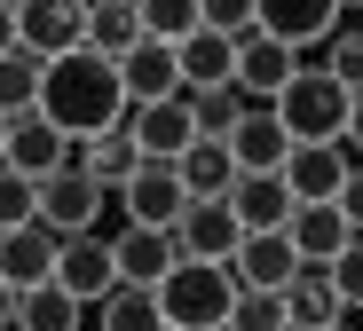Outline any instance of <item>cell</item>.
Returning <instances> with one entry per match:
<instances>
[{"label": "cell", "mask_w": 363, "mask_h": 331, "mask_svg": "<svg viewBox=\"0 0 363 331\" xmlns=\"http://www.w3.org/2000/svg\"><path fill=\"white\" fill-rule=\"evenodd\" d=\"M332 206L347 213V229H363V158L347 166V181H340V197H332Z\"/></svg>", "instance_id": "cell-36"}, {"label": "cell", "mask_w": 363, "mask_h": 331, "mask_svg": "<svg viewBox=\"0 0 363 331\" xmlns=\"http://www.w3.org/2000/svg\"><path fill=\"white\" fill-rule=\"evenodd\" d=\"M79 315H87V300L79 292H64V284H32L24 300H16V331H79Z\"/></svg>", "instance_id": "cell-26"}, {"label": "cell", "mask_w": 363, "mask_h": 331, "mask_svg": "<svg viewBox=\"0 0 363 331\" xmlns=\"http://www.w3.org/2000/svg\"><path fill=\"white\" fill-rule=\"evenodd\" d=\"M111 252H118V284H158L174 260H182L174 252V229H135V221L111 237Z\"/></svg>", "instance_id": "cell-20"}, {"label": "cell", "mask_w": 363, "mask_h": 331, "mask_svg": "<svg viewBox=\"0 0 363 331\" xmlns=\"http://www.w3.org/2000/svg\"><path fill=\"white\" fill-rule=\"evenodd\" d=\"M16 300H24V292H16L9 276H0V331H9V323H16Z\"/></svg>", "instance_id": "cell-39"}, {"label": "cell", "mask_w": 363, "mask_h": 331, "mask_svg": "<svg viewBox=\"0 0 363 331\" xmlns=\"http://www.w3.org/2000/svg\"><path fill=\"white\" fill-rule=\"evenodd\" d=\"M24 221H40V181L0 158V229H24Z\"/></svg>", "instance_id": "cell-30"}, {"label": "cell", "mask_w": 363, "mask_h": 331, "mask_svg": "<svg viewBox=\"0 0 363 331\" xmlns=\"http://www.w3.org/2000/svg\"><path fill=\"white\" fill-rule=\"evenodd\" d=\"M340 142H347V158H363V87L347 95V135H340Z\"/></svg>", "instance_id": "cell-37"}, {"label": "cell", "mask_w": 363, "mask_h": 331, "mask_svg": "<svg viewBox=\"0 0 363 331\" xmlns=\"http://www.w3.org/2000/svg\"><path fill=\"white\" fill-rule=\"evenodd\" d=\"M0 158H9V111H0Z\"/></svg>", "instance_id": "cell-40"}, {"label": "cell", "mask_w": 363, "mask_h": 331, "mask_svg": "<svg viewBox=\"0 0 363 331\" xmlns=\"http://www.w3.org/2000/svg\"><path fill=\"white\" fill-rule=\"evenodd\" d=\"M55 252H64V237H55L48 221L0 229V276H9L16 292H32V284H48V276H55Z\"/></svg>", "instance_id": "cell-15"}, {"label": "cell", "mask_w": 363, "mask_h": 331, "mask_svg": "<svg viewBox=\"0 0 363 331\" xmlns=\"http://www.w3.org/2000/svg\"><path fill=\"white\" fill-rule=\"evenodd\" d=\"M16 40L32 55H64L87 40V0H16Z\"/></svg>", "instance_id": "cell-10"}, {"label": "cell", "mask_w": 363, "mask_h": 331, "mask_svg": "<svg viewBox=\"0 0 363 331\" xmlns=\"http://www.w3.org/2000/svg\"><path fill=\"white\" fill-rule=\"evenodd\" d=\"M245 111H253V103H245V87H237V79H229V87H198V95H190V126H198V135H221V142H229V126L245 118Z\"/></svg>", "instance_id": "cell-29"}, {"label": "cell", "mask_w": 363, "mask_h": 331, "mask_svg": "<svg viewBox=\"0 0 363 331\" xmlns=\"http://www.w3.org/2000/svg\"><path fill=\"white\" fill-rule=\"evenodd\" d=\"M292 269H300V252H292L284 229H245V237H237V252H229L237 292H284Z\"/></svg>", "instance_id": "cell-7"}, {"label": "cell", "mask_w": 363, "mask_h": 331, "mask_svg": "<svg viewBox=\"0 0 363 331\" xmlns=\"http://www.w3.org/2000/svg\"><path fill=\"white\" fill-rule=\"evenodd\" d=\"M300 72V47L269 40V32H245L237 40V87H245V103H277V87Z\"/></svg>", "instance_id": "cell-16"}, {"label": "cell", "mask_w": 363, "mask_h": 331, "mask_svg": "<svg viewBox=\"0 0 363 331\" xmlns=\"http://www.w3.org/2000/svg\"><path fill=\"white\" fill-rule=\"evenodd\" d=\"M16 47V0H0V55Z\"/></svg>", "instance_id": "cell-38"}, {"label": "cell", "mask_w": 363, "mask_h": 331, "mask_svg": "<svg viewBox=\"0 0 363 331\" xmlns=\"http://www.w3.org/2000/svg\"><path fill=\"white\" fill-rule=\"evenodd\" d=\"M347 142H292V158H284V181H292V197L300 206H316V197H340V181H347Z\"/></svg>", "instance_id": "cell-17"}, {"label": "cell", "mask_w": 363, "mask_h": 331, "mask_svg": "<svg viewBox=\"0 0 363 331\" xmlns=\"http://www.w3.org/2000/svg\"><path fill=\"white\" fill-rule=\"evenodd\" d=\"M340 0H261V32L269 40H284V47H300V55H308V47H324L332 32H340Z\"/></svg>", "instance_id": "cell-11"}, {"label": "cell", "mask_w": 363, "mask_h": 331, "mask_svg": "<svg viewBox=\"0 0 363 331\" xmlns=\"http://www.w3.org/2000/svg\"><path fill=\"white\" fill-rule=\"evenodd\" d=\"M127 126H135L143 158H182V150L198 142V126H190V87H182V95H158V103H127Z\"/></svg>", "instance_id": "cell-9"}, {"label": "cell", "mask_w": 363, "mask_h": 331, "mask_svg": "<svg viewBox=\"0 0 363 331\" xmlns=\"http://www.w3.org/2000/svg\"><path fill=\"white\" fill-rule=\"evenodd\" d=\"M103 206H111V189H103L79 158H72L64 174H48V181H40V221H48L55 237H87V229L103 221Z\"/></svg>", "instance_id": "cell-4"}, {"label": "cell", "mask_w": 363, "mask_h": 331, "mask_svg": "<svg viewBox=\"0 0 363 331\" xmlns=\"http://www.w3.org/2000/svg\"><path fill=\"white\" fill-rule=\"evenodd\" d=\"M229 158H237V174H284V158H292L284 118H277L269 103H253L245 118L229 126Z\"/></svg>", "instance_id": "cell-12"}, {"label": "cell", "mask_w": 363, "mask_h": 331, "mask_svg": "<svg viewBox=\"0 0 363 331\" xmlns=\"http://www.w3.org/2000/svg\"><path fill=\"white\" fill-rule=\"evenodd\" d=\"M40 72H48V55H32L24 40H16L9 55H0V111H9V118L40 103Z\"/></svg>", "instance_id": "cell-28"}, {"label": "cell", "mask_w": 363, "mask_h": 331, "mask_svg": "<svg viewBox=\"0 0 363 331\" xmlns=\"http://www.w3.org/2000/svg\"><path fill=\"white\" fill-rule=\"evenodd\" d=\"M229 331H292V315H284V292H237V308H229Z\"/></svg>", "instance_id": "cell-32"}, {"label": "cell", "mask_w": 363, "mask_h": 331, "mask_svg": "<svg viewBox=\"0 0 363 331\" xmlns=\"http://www.w3.org/2000/svg\"><path fill=\"white\" fill-rule=\"evenodd\" d=\"M284 237H292V252L308 260V269H332V252L347 245V213L332 206V197H316V206H292Z\"/></svg>", "instance_id": "cell-19"}, {"label": "cell", "mask_w": 363, "mask_h": 331, "mask_svg": "<svg viewBox=\"0 0 363 331\" xmlns=\"http://www.w3.org/2000/svg\"><path fill=\"white\" fill-rule=\"evenodd\" d=\"M198 16H206V32L245 40V32H261V0H198Z\"/></svg>", "instance_id": "cell-35"}, {"label": "cell", "mask_w": 363, "mask_h": 331, "mask_svg": "<svg viewBox=\"0 0 363 331\" xmlns=\"http://www.w3.org/2000/svg\"><path fill=\"white\" fill-rule=\"evenodd\" d=\"M135 9H143V32H150V40H174V47L206 24V16H198V0H135Z\"/></svg>", "instance_id": "cell-31"}, {"label": "cell", "mask_w": 363, "mask_h": 331, "mask_svg": "<svg viewBox=\"0 0 363 331\" xmlns=\"http://www.w3.org/2000/svg\"><path fill=\"white\" fill-rule=\"evenodd\" d=\"M316 331H347V323H316Z\"/></svg>", "instance_id": "cell-41"}, {"label": "cell", "mask_w": 363, "mask_h": 331, "mask_svg": "<svg viewBox=\"0 0 363 331\" xmlns=\"http://www.w3.org/2000/svg\"><path fill=\"white\" fill-rule=\"evenodd\" d=\"M347 95H355V87H340L324 63L300 55V72L277 87L269 111L284 118V135H292V142H340V135H347Z\"/></svg>", "instance_id": "cell-3"}, {"label": "cell", "mask_w": 363, "mask_h": 331, "mask_svg": "<svg viewBox=\"0 0 363 331\" xmlns=\"http://www.w3.org/2000/svg\"><path fill=\"white\" fill-rule=\"evenodd\" d=\"M143 40V9L135 0H87V47L95 55H127Z\"/></svg>", "instance_id": "cell-27"}, {"label": "cell", "mask_w": 363, "mask_h": 331, "mask_svg": "<svg viewBox=\"0 0 363 331\" xmlns=\"http://www.w3.org/2000/svg\"><path fill=\"white\" fill-rule=\"evenodd\" d=\"M284 315H292V331L340 323V292H332V269H308V260H300V269H292V284H284Z\"/></svg>", "instance_id": "cell-24"}, {"label": "cell", "mask_w": 363, "mask_h": 331, "mask_svg": "<svg viewBox=\"0 0 363 331\" xmlns=\"http://www.w3.org/2000/svg\"><path fill=\"white\" fill-rule=\"evenodd\" d=\"M79 166H87V174H95V181L118 197V189H127V181L143 174V142H135V126L118 118V126H103L95 142H79Z\"/></svg>", "instance_id": "cell-21"}, {"label": "cell", "mask_w": 363, "mask_h": 331, "mask_svg": "<svg viewBox=\"0 0 363 331\" xmlns=\"http://www.w3.org/2000/svg\"><path fill=\"white\" fill-rule=\"evenodd\" d=\"M174 55H182V87H190V95H198V87H229V79H237V40H229V32H206V24H198Z\"/></svg>", "instance_id": "cell-22"}, {"label": "cell", "mask_w": 363, "mask_h": 331, "mask_svg": "<svg viewBox=\"0 0 363 331\" xmlns=\"http://www.w3.org/2000/svg\"><path fill=\"white\" fill-rule=\"evenodd\" d=\"M332 292L340 308H363V229H347V245L332 252Z\"/></svg>", "instance_id": "cell-34"}, {"label": "cell", "mask_w": 363, "mask_h": 331, "mask_svg": "<svg viewBox=\"0 0 363 331\" xmlns=\"http://www.w3.org/2000/svg\"><path fill=\"white\" fill-rule=\"evenodd\" d=\"M9 331H16V323H9Z\"/></svg>", "instance_id": "cell-44"}, {"label": "cell", "mask_w": 363, "mask_h": 331, "mask_svg": "<svg viewBox=\"0 0 363 331\" xmlns=\"http://www.w3.org/2000/svg\"><path fill=\"white\" fill-rule=\"evenodd\" d=\"M355 16H363V9H355Z\"/></svg>", "instance_id": "cell-43"}, {"label": "cell", "mask_w": 363, "mask_h": 331, "mask_svg": "<svg viewBox=\"0 0 363 331\" xmlns=\"http://www.w3.org/2000/svg\"><path fill=\"white\" fill-rule=\"evenodd\" d=\"M118 87H127V103H158V95H182V55L174 40H135L127 55H118Z\"/></svg>", "instance_id": "cell-13"}, {"label": "cell", "mask_w": 363, "mask_h": 331, "mask_svg": "<svg viewBox=\"0 0 363 331\" xmlns=\"http://www.w3.org/2000/svg\"><path fill=\"white\" fill-rule=\"evenodd\" d=\"M174 166H182V189H190V197H229V181H237V158H229L221 135H198Z\"/></svg>", "instance_id": "cell-25"}, {"label": "cell", "mask_w": 363, "mask_h": 331, "mask_svg": "<svg viewBox=\"0 0 363 331\" xmlns=\"http://www.w3.org/2000/svg\"><path fill=\"white\" fill-rule=\"evenodd\" d=\"M95 331H166L158 284H111V292L95 300Z\"/></svg>", "instance_id": "cell-23"}, {"label": "cell", "mask_w": 363, "mask_h": 331, "mask_svg": "<svg viewBox=\"0 0 363 331\" xmlns=\"http://www.w3.org/2000/svg\"><path fill=\"white\" fill-rule=\"evenodd\" d=\"M72 158H79V142H72L64 126H55V118L40 111V103L9 118V166H24L32 181H48V174H64Z\"/></svg>", "instance_id": "cell-6"}, {"label": "cell", "mask_w": 363, "mask_h": 331, "mask_svg": "<svg viewBox=\"0 0 363 331\" xmlns=\"http://www.w3.org/2000/svg\"><path fill=\"white\" fill-rule=\"evenodd\" d=\"M40 111L64 126L72 142H95L103 126L127 118V87H118V55H95L87 40L64 47V55H48V72H40Z\"/></svg>", "instance_id": "cell-1"}, {"label": "cell", "mask_w": 363, "mask_h": 331, "mask_svg": "<svg viewBox=\"0 0 363 331\" xmlns=\"http://www.w3.org/2000/svg\"><path fill=\"white\" fill-rule=\"evenodd\" d=\"M182 206H190V189H182V166L174 158H143V174L118 189V213H127L135 229H174Z\"/></svg>", "instance_id": "cell-5"}, {"label": "cell", "mask_w": 363, "mask_h": 331, "mask_svg": "<svg viewBox=\"0 0 363 331\" xmlns=\"http://www.w3.org/2000/svg\"><path fill=\"white\" fill-rule=\"evenodd\" d=\"M158 308H166V331H229V308H237L229 260H174L158 276Z\"/></svg>", "instance_id": "cell-2"}, {"label": "cell", "mask_w": 363, "mask_h": 331, "mask_svg": "<svg viewBox=\"0 0 363 331\" xmlns=\"http://www.w3.org/2000/svg\"><path fill=\"white\" fill-rule=\"evenodd\" d=\"M324 72H332L340 87H363V16H355L347 32H332V40H324Z\"/></svg>", "instance_id": "cell-33"}, {"label": "cell", "mask_w": 363, "mask_h": 331, "mask_svg": "<svg viewBox=\"0 0 363 331\" xmlns=\"http://www.w3.org/2000/svg\"><path fill=\"white\" fill-rule=\"evenodd\" d=\"M55 284H64V292H79L87 308L118 284V252H111V237H64V252H55Z\"/></svg>", "instance_id": "cell-14"}, {"label": "cell", "mask_w": 363, "mask_h": 331, "mask_svg": "<svg viewBox=\"0 0 363 331\" xmlns=\"http://www.w3.org/2000/svg\"><path fill=\"white\" fill-rule=\"evenodd\" d=\"M340 9H363V0H340Z\"/></svg>", "instance_id": "cell-42"}, {"label": "cell", "mask_w": 363, "mask_h": 331, "mask_svg": "<svg viewBox=\"0 0 363 331\" xmlns=\"http://www.w3.org/2000/svg\"><path fill=\"white\" fill-rule=\"evenodd\" d=\"M237 237H245V221L229 213V197H190L182 221H174V252L182 260H229Z\"/></svg>", "instance_id": "cell-8"}, {"label": "cell", "mask_w": 363, "mask_h": 331, "mask_svg": "<svg viewBox=\"0 0 363 331\" xmlns=\"http://www.w3.org/2000/svg\"><path fill=\"white\" fill-rule=\"evenodd\" d=\"M292 206H300V197H292L284 174H237V181H229V213L245 221V229H284Z\"/></svg>", "instance_id": "cell-18"}]
</instances>
